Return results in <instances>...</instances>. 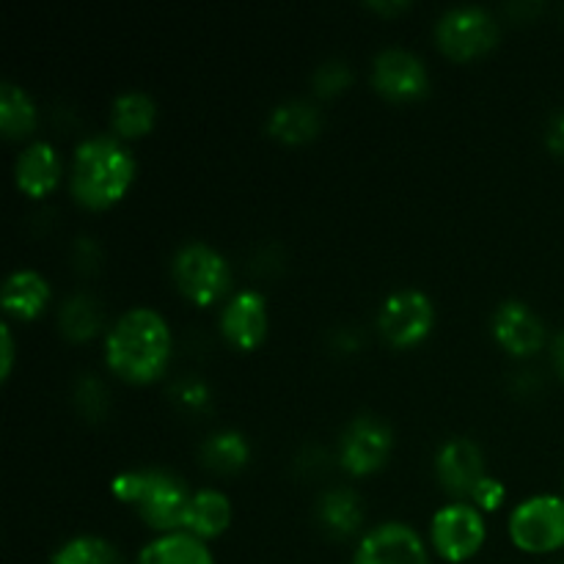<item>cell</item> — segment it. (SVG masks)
Returning <instances> with one entry per match:
<instances>
[{"label": "cell", "instance_id": "6da1fadb", "mask_svg": "<svg viewBox=\"0 0 564 564\" xmlns=\"http://www.w3.org/2000/svg\"><path fill=\"white\" fill-rule=\"evenodd\" d=\"M171 361V328L160 312L132 306L105 330V364L130 383L160 378Z\"/></svg>", "mask_w": 564, "mask_h": 564}, {"label": "cell", "instance_id": "7a4b0ae2", "mask_svg": "<svg viewBox=\"0 0 564 564\" xmlns=\"http://www.w3.org/2000/svg\"><path fill=\"white\" fill-rule=\"evenodd\" d=\"M132 180H135V158L113 132L86 135L72 152L69 191L83 207H110L130 191Z\"/></svg>", "mask_w": 564, "mask_h": 564}, {"label": "cell", "instance_id": "3957f363", "mask_svg": "<svg viewBox=\"0 0 564 564\" xmlns=\"http://www.w3.org/2000/svg\"><path fill=\"white\" fill-rule=\"evenodd\" d=\"M110 490L116 499L130 505L141 516V521L158 534L180 532L187 501L193 496L185 479L158 466L127 468V471L116 474Z\"/></svg>", "mask_w": 564, "mask_h": 564}, {"label": "cell", "instance_id": "277c9868", "mask_svg": "<svg viewBox=\"0 0 564 564\" xmlns=\"http://www.w3.org/2000/svg\"><path fill=\"white\" fill-rule=\"evenodd\" d=\"M171 279L187 301L209 306L229 292L231 264L209 242L185 240L171 257Z\"/></svg>", "mask_w": 564, "mask_h": 564}, {"label": "cell", "instance_id": "5b68a950", "mask_svg": "<svg viewBox=\"0 0 564 564\" xmlns=\"http://www.w3.org/2000/svg\"><path fill=\"white\" fill-rule=\"evenodd\" d=\"M499 20L479 3H457L435 20V42L449 58L471 61L499 42Z\"/></svg>", "mask_w": 564, "mask_h": 564}, {"label": "cell", "instance_id": "8992f818", "mask_svg": "<svg viewBox=\"0 0 564 564\" xmlns=\"http://www.w3.org/2000/svg\"><path fill=\"white\" fill-rule=\"evenodd\" d=\"M488 538L485 512L471 501L457 499L441 507L430 521V543L441 560L460 564L479 554Z\"/></svg>", "mask_w": 564, "mask_h": 564}, {"label": "cell", "instance_id": "52a82bcc", "mask_svg": "<svg viewBox=\"0 0 564 564\" xmlns=\"http://www.w3.org/2000/svg\"><path fill=\"white\" fill-rule=\"evenodd\" d=\"M510 538L527 554H551L564 549V499L540 494L510 512Z\"/></svg>", "mask_w": 564, "mask_h": 564}, {"label": "cell", "instance_id": "ba28073f", "mask_svg": "<svg viewBox=\"0 0 564 564\" xmlns=\"http://www.w3.org/2000/svg\"><path fill=\"white\" fill-rule=\"evenodd\" d=\"M435 325V303L419 286L394 290L378 312V330L389 345L413 347L430 336Z\"/></svg>", "mask_w": 564, "mask_h": 564}, {"label": "cell", "instance_id": "9c48e42d", "mask_svg": "<svg viewBox=\"0 0 564 564\" xmlns=\"http://www.w3.org/2000/svg\"><path fill=\"white\" fill-rule=\"evenodd\" d=\"M394 449V433L389 422L375 413H358L345 424L339 435V463L347 474H372L389 460Z\"/></svg>", "mask_w": 564, "mask_h": 564}, {"label": "cell", "instance_id": "30bf717a", "mask_svg": "<svg viewBox=\"0 0 564 564\" xmlns=\"http://www.w3.org/2000/svg\"><path fill=\"white\" fill-rule=\"evenodd\" d=\"M372 86L383 97L411 102L427 94L430 72L422 55L402 44H386L372 58Z\"/></svg>", "mask_w": 564, "mask_h": 564}, {"label": "cell", "instance_id": "8fae6325", "mask_svg": "<svg viewBox=\"0 0 564 564\" xmlns=\"http://www.w3.org/2000/svg\"><path fill=\"white\" fill-rule=\"evenodd\" d=\"M352 564H430V554L411 523L383 521L361 534Z\"/></svg>", "mask_w": 564, "mask_h": 564}, {"label": "cell", "instance_id": "7c38bea8", "mask_svg": "<svg viewBox=\"0 0 564 564\" xmlns=\"http://www.w3.org/2000/svg\"><path fill=\"white\" fill-rule=\"evenodd\" d=\"M435 477L446 494L457 499H471L474 488L488 477L482 446L466 435H452L435 452Z\"/></svg>", "mask_w": 564, "mask_h": 564}, {"label": "cell", "instance_id": "4fadbf2b", "mask_svg": "<svg viewBox=\"0 0 564 564\" xmlns=\"http://www.w3.org/2000/svg\"><path fill=\"white\" fill-rule=\"evenodd\" d=\"M490 330H494L496 341L512 356H534L549 341V330H545L540 314L518 297H507L494 308Z\"/></svg>", "mask_w": 564, "mask_h": 564}, {"label": "cell", "instance_id": "5bb4252c", "mask_svg": "<svg viewBox=\"0 0 564 564\" xmlns=\"http://www.w3.org/2000/svg\"><path fill=\"white\" fill-rule=\"evenodd\" d=\"M220 334L240 350H253L268 336V301L259 290H240L220 308Z\"/></svg>", "mask_w": 564, "mask_h": 564}, {"label": "cell", "instance_id": "9a60e30c", "mask_svg": "<svg viewBox=\"0 0 564 564\" xmlns=\"http://www.w3.org/2000/svg\"><path fill=\"white\" fill-rule=\"evenodd\" d=\"M64 176V160L58 149L44 138H36L20 149L14 160V182L28 196H44L53 191Z\"/></svg>", "mask_w": 564, "mask_h": 564}, {"label": "cell", "instance_id": "2e32d148", "mask_svg": "<svg viewBox=\"0 0 564 564\" xmlns=\"http://www.w3.org/2000/svg\"><path fill=\"white\" fill-rule=\"evenodd\" d=\"M264 130L275 141L297 147V143H306L312 138H317V132L323 130V113H319L317 105L303 97L281 99L268 113Z\"/></svg>", "mask_w": 564, "mask_h": 564}, {"label": "cell", "instance_id": "e0dca14e", "mask_svg": "<svg viewBox=\"0 0 564 564\" xmlns=\"http://www.w3.org/2000/svg\"><path fill=\"white\" fill-rule=\"evenodd\" d=\"M0 303L9 317L33 319L50 303V281L33 268H17L0 286Z\"/></svg>", "mask_w": 564, "mask_h": 564}, {"label": "cell", "instance_id": "ac0fdd59", "mask_svg": "<svg viewBox=\"0 0 564 564\" xmlns=\"http://www.w3.org/2000/svg\"><path fill=\"white\" fill-rule=\"evenodd\" d=\"M231 523V501L218 488H202L187 501L185 518H182L180 532L193 534L198 540H213L229 529Z\"/></svg>", "mask_w": 564, "mask_h": 564}, {"label": "cell", "instance_id": "d6986e66", "mask_svg": "<svg viewBox=\"0 0 564 564\" xmlns=\"http://www.w3.org/2000/svg\"><path fill=\"white\" fill-rule=\"evenodd\" d=\"M317 521L334 540L361 532L364 501L352 488H330L317 499Z\"/></svg>", "mask_w": 564, "mask_h": 564}, {"label": "cell", "instance_id": "ffe728a7", "mask_svg": "<svg viewBox=\"0 0 564 564\" xmlns=\"http://www.w3.org/2000/svg\"><path fill=\"white\" fill-rule=\"evenodd\" d=\"M158 121V102L143 88H127L119 91L110 102V127L113 135L127 141V138H141Z\"/></svg>", "mask_w": 564, "mask_h": 564}, {"label": "cell", "instance_id": "44dd1931", "mask_svg": "<svg viewBox=\"0 0 564 564\" xmlns=\"http://www.w3.org/2000/svg\"><path fill=\"white\" fill-rule=\"evenodd\" d=\"M135 564H215L207 543L187 532H165L138 551Z\"/></svg>", "mask_w": 564, "mask_h": 564}, {"label": "cell", "instance_id": "7402d4cb", "mask_svg": "<svg viewBox=\"0 0 564 564\" xmlns=\"http://www.w3.org/2000/svg\"><path fill=\"white\" fill-rule=\"evenodd\" d=\"M58 328L69 341L91 339L105 328L102 303L91 292H72L58 306Z\"/></svg>", "mask_w": 564, "mask_h": 564}, {"label": "cell", "instance_id": "603a6c76", "mask_svg": "<svg viewBox=\"0 0 564 564\" xmlns=\"http://www.w3.org/2000/svg\"><path fill=\"white\" fill-rule=\"evenodd\" d=\"M204 466L215 474H237L248 466L251 444L240 430H215L198 449Z\"/></svg>", "mask_w": 564, "mask_h": 564}, {"label": "cell", "instance_id": "cb8c5ba5", "mask_svg": "<svg viewBox=\"0 0 564 564\" xmlns=\"http://www.w3.org/2000/svg\"><path fill=\"white\" fill-rule=\"evenodd\" d=\"M39 108L31 94L14 80L0 83V130L6 138H25L36 130Z\"/></svg>", "mask_w": 564, "mask_h": 564}, {"label": "cell", "instance_id": "d4e9b609", "mask_svg": "<svg viewBox=\"0 0 564 564\" xmlns=\"http://www.w3.org/2000/svg\"><path fill=\"white\" fill-rule=\"evenodd\" d=\"M47 564H127L110 540L97 534H77L53 551Z\"/></svg>", "mask_w": 564, "mask_h": 564}, {"label": "cell", "instance_id": "484cf974", "mask_svg": "<svg viewBox=\"0 0 564 564\" xmlns=\"http://www.w3.org/2000/svg\"><path fill=\"white\" fill-rule=\"evenodd\" d=\"M352 66L345 58H325L317 69L312 72V88L319 97H336L352 83Z\"/></svg>", "mask_w": 564, "mask_h": 564}, {"label": "cell", "instance_id": "4316f807", "mask_svg": "<svg viewBox=\"0 0 564 564\" xmlns=\"http://www.w3.org/2000/svg\"><path fill=\"white\" fill-rule=\"evenodd\" d=\"M75 405L80 408L83 416L88 419H102L108 411V391H105L102 380L94 378L91 372L83 375L75 383Z\"/></svg>", "mask_w": 564, "mask_h": 564}, {"label": "cell", "instance_id": "83f0119b", "mask_svg": "<svg viewBox=\"0 0 564 564\" xmlns=\"http://www.w3.org/2000/svg\"><path fill=\"white\" fill-rule=\"evenodd\" d=\"M171 394H174L176 405L185 408V411H198V413L207 411L209 400H213V397H209L207 383H204V380H198V378L180 380V383L171 389Z\"/></svg>", "mask_w": 564, "mask_h": 564}, {"label": "cell", "instance_id": "f1b7e54d", "mask_svg": "<svg viewBox=\"0 0 564 564\" xmlns=\"http://www.w3.org/2000/svg\"><path fill=\"white\" fill-rule=\"evenodd\" d=\"M507 499V488H505V482H501L499 477H485L482 482L477 485V488H474V494H471V505L474 507H479V510L482 512H494V510H499L501 507V501Z\"/></svg>", "mask_w": 564, "mask_h": 564}, {"label": "cell", "instance_id": "f546056e", "mask_svg": "<svg viewBox=\"0 0 564 564\" xmlns=\"http://www.w3.org/2000/svg\"><path fill=\"white\" fill-rule=\"evenodd\" d=\"M545 147L564 160V108H556L545 121Z\"/></svg>", "mask_w": 564, "mask_h": 564}, {"label": "cell", "instance_id": "4dcf8cb0", "mask_svg": "<svg viewBox=\"0 0 564 564\" xmlns=\"http://www.w3.org/2000/svg\"><path fill=\"white\" fill-rule=\"evenodd\" d=\"M14 334H11L9 323H0V378H9L11 367H14Z\"/></svg>", "mask_w": 564, "mask_h": 564}, {"label": "cell", "instance_id": "1f68e13d", "mask_svg": "<svg viewBox=\"0 0 564 564\" xmlns=\"http://www.w3.org/2000/svg\"><path fill=\"white\" fill-rule=\"evenodd\" d=\"M367 9L378 11V14H400V11L411 9V0H367Z\"/></svg>", "mask_w": 564, "mask_h": 564}, {"label": "cell", "instance_id": "d6a6232c", "mask_svg": "<svg viewBox=\"0 0 564 564\" xmlns=\"http://www.w3.org/2000/svg\"><path fill=\"white\" fill-rule=\"evenodd\" d=\"M551 358H554L556 372H560L564 380V330H560V334L554 336V341H551Z\"/></svg>", "mask_w": 564, "mask_h": 564}, {"label": "cell", "instance_id": "836d02e7", "mask_svg": "<svg viewBox=\"0 0 564 564\" xmlns=\"http://www.w3.org/2000/svg\"><path fill=\"white\" fill-rule=\"evenodd\" d=\"M562 564H564V562H562Z\"/></svg>", "mask_w": 564, "mask_h": 564}]
</instances>
